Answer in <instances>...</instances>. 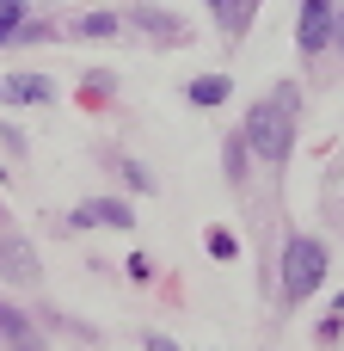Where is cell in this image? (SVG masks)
I'll return each instance as SVG.
<instances>
[{
    "instance_id": "cell-1",
    "label": "cell",
    "mask_w": 344,
    "mask_h": 351,
    "mask_svg": "<svg viewBox=\"0 0 344 351\" xmlns=\"http://www.w3.org/2000/svg\"><path fill=\"white\" fill-rule=\"evenodd\" d=\"M246 142H252V154H265L271 167H277V160H289V142H295V123H289V93H283V99L252 105V117H246Z\"/></svg>"
},
{
    "instance_id": "cell-2",
    "label": "cell",
    "mask_w": 344,
    "mask_h": 351,
    "mask_svg": "<svg viewBox=\"0 0 344 351\" xmlns=\"http://www.w3.org/2000/svg\"><path fill=\"white\" fill-rule=\"evenodd\" d=\"M320 284H326V247H320L314 234H295V241L283 247V296L302 302V296H314Z\"/></svg>"
},
{
    "instance_id": "cell-3",
    "label": "cell",
    "mask_w": 344,
    "mask_h": 351,
    "mask_svg": "<svg viewBox=\"0 0 344 351\" xmlns=\"http://www.w3.org/2000/svg\"><path fill=\"white\" fill-rule=\"evenodd\" d=\"M332 0H302V19H295V43H302V56H320L326 43H332Z\"/></svg>"
},
{
    "instance_id": "cell-4",
    "label": "cell",
    "mask_w": 344,
    "mask_h": 351,
    "mask_svg": "<svg viewBox=\"0 0 344 351\" xmlns=\"http://www.w3.org/2000/svg\"><path fill=\"white\" fill-rule=\"evenodd\" d=\"M49 93H55L49 74H6L0 80V105H43Z\"/></svg>"
},
{
    "instance_id": "cell-5",
    "label": "cell",
    "mask_w": 344,
    "mask_h": 351,
    "mask_svg": "<svg viewBox=\"0 0 344 351\" xmlns=\"http://www.w3.org/2000/svg\"><path fill=\"white\" fill-rule=\"evenodd\" d=\"M74 222H80V228H129V204H111V197L80 204V210H74Z\"/></svg>"
},
{
    "instance_id": "cell-6",
    "label": "cell",
    "mask_w": 344,
    "mask_h": 351,
    "mask_svg": "<svg viewBox=\"0 0 344 351\" xmlns=\"http://www.w3.org/2000/svg\"><path fill=\"white\" fill-rule=\"evenodd\" d=\"M25 31V0H0V43H18Z\"/></svg>"
},
{
    "instance_id": "cell-7",
    "label": "cell",
    "mask_w": 344,
    "mask_h": 351,
    "mask_svg": "<svg viewBox=\"0 0 344 351\" xmlns=\"http://www.w3.org/2000/svg\"><path fill=\"white\" fill-rule=\"evenodd\" d=\"M222 99H228V80H222V74L191 80V105H222Z\"/></svg>"
},
{
    "instance_id": "cell-8",
    "label": "cell",
    "mask_w": 344,
    "mask_h": 351,
    "mask_svg": "<svg viewBox=\"0 0 344 351\" xmlns=\"http://www.w3.org/2000/svg\"><path fill=\"white\" fill-rule=\"evenodd\" d=\"M111 31H117V19H111V12H86V19L74 25V37H111Z\"/></svg>"
},
{
    "instance_id": "cell-9",
    "label": "cell",
    "mask_w": 344,
    "mask_h": 351,
    "mask_svg": "<svg viewBox=\"0 0 344 351\" xmlns=\"http://www.w3.org/2000/svg\"><path fill=\"white\" fill-rule=\"evenodd\" d=\"M209 6H215V12H222V19H228V31H240V12H246V6H252V0H209Z\"/></svg>"
},
{
    "instance_id": "cell-10",
    "label": "cell",
    "mask_w": 344,
    "mask_h": 351,
    "mask_svg": "<svg viewBox=\"0 0 344 351\" xmlns=\"http://www.w3.org/2000/svg\"><path fill=\"white\" fill-rule=\"evenodd\" d=\"M0 339H18V315L12 308H0Z\"/></svg>"
},
{
    "instance_id": "cell-11",
    "label": "cell",
    "mask_w": 344,
    "mask_h": 351,
    "mask_svg": "<svg viewBox=\"0 0 344 351\" xmlns=\"http://www.w3.org/2000/svg\"><path fill=\"white\" fill-rule=\"evenodd\" d=\"M148 351H178V346H172L166 333H148Z\"/></svg>"
},
{
    "instance_id": "cell-12",
    "label": "cell",
    "mask_w": 344,
    "mask_h": 351,
    "mask_svg": "<svg viewBox=\"0 0 344 351\" xmlns=\"http://www.w3.org/2000/svg\"><path fill=\"white\" fill-rule=\"evenodd\" d=\"M332 37H339V43H344V12H339V19H332Z\"/></svg>"
},
{
    "instance_id": "cell-13",
    "label": "cell",
    "mask_w": 344,
    "mask_h": 351,
    "mask_svg": "<svg viewBox=\"0 0 344 351\" xmlns=\"http://www.w3.org/2000/svg\"><path fill=\"white\" fill-rule=\"evenodd\" d=\"M252 6H259V0H252Z\"/></svg>"
}]
</instances>
